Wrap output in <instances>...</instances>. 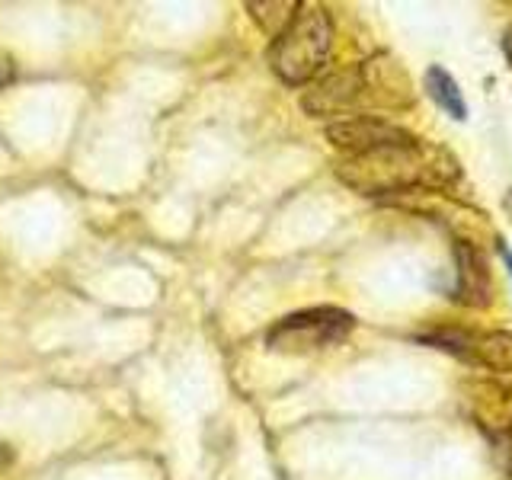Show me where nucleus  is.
Wrapping results in <instances>:
<instances>
[{
    "label": "nucleus",
    "instance_id": "nucleus-5",
    "mask_svg": "<svg viewBox=\"0 0 512 480\" xmlns=\"http://www.w3.org/2000/svg\"><path fill=\"white\" fill-rule=\"evenodd\" d=\"M359 100H365L362 61L317 77L311 90L301 96V109L314 119H327V116H343V112H349Z\"/></svg>",
    "mask_w": 512,
    "mask_h": 480
},
{
    "label": "nucleus",
    "instance_id": "nucleus-6",
    "mask_svg": "<svg viewBox=\"0 0 512 480\" xmlns=\"http://www.w3.org/2000/svg\"><path fill=\"white\" fill-rule=\"evenodd\" d=\"M455 288L452 298L464 308H477L484 311L493 304V272H490V260L484 256L471 237H458L455 244Z\"/></svg>",
    "mask_w": 512,
    "mask_h": 480
},
{
    "label": "nucleus",
    "instance_id": "nucleus-4",
    "mask_svg": "<svg viewBox=\"0 0 512 480\" xmlns=\"http://www.w3.org/2000/svg\"><path fill=\"white\" fill-rule=\"evenodd\" d=\"M327 141L346 157H356L381 148H407V144H416L420 138L410 128L381 116H346L327 125Z\"/></svg>",
    "mask_w": 512,
    "mask_h": 480
},
{
    "label": "nucleus",
    "instance_id": "nucleus-8",
    "mask_svg": "<svg viewBox=\"0 0 512 480\" xmlns=\"http://www.w3.org/2000/svg\"><path fill=\"white\" fill-rule=\"evenodd\" d=\"M426 93L429 100L436 103L445 116H452L455 122H464L468 119V100H464V93L458 87V80L448 74L442 64H429L426 68Z\"/></svg>",
    "mask_w": 512,
    "mask_h": 480
},
{
    "label": "nucleus",
    "instance_id": "nucleus-12",
    "mask_svg": "<svg viewBox=\"0 0 512 480\" xmlns=\"http://www.w3.org/2000/svg\"><path fill=\"white\" fill-rule=\"evenodd\" d=\"M10 464H13V448L7 442H0V474H4Z\"/></svg>",
    "mask_w": 512,
    "mask_h": 480
},
{
    "label": "nucleus",
    "instance_id": "nucleus-3",
    "mask_svg": "<svg viewBox=\"0 0 512 480\" xmlns=\"http://www.w3.org/2000/svg\"><path fill=\"white\" fill-rule=\"evenodd\" d=\"M420 340L432 349L452 352L455 359L468 362L474 368H484L490 375L512 378V333L509 330H458L439 327L423 333Z\"/></svg>",
    "mask_w": 512,
    "mask_h": 480
},
{
    "label": "nucleus",
    "instance_id": "nucleus-11",
    "mask_svg": "<svg viewBox=\"0 0 512 480\" xmlns=\"http://www.w3.org/2000/svg\"><path fill=\"white\" fill-rule=\"evenodd\" d=\"M13 80H16V68H13V64H10L7 58H0V90L10 87Z\"/></svg>",
    "mask_w": 512,
    "mask_h": 480
},
{
    "label": "nucleus",
    "instance_id": "nucleus-2",
    "mask_svg": "<svg viewBox=\"0 0 512 480\" xmlns=\"http://www.w3.org/2000/svg\"><path fill=\"white\" fill-rule=\"evenodd\" d=\"M352 330H356V317L349 311L317 304V308H304L276 320L266 333V346L285 356H308V352L340 346Z\"/></svg>",
    "mask_w": 512,
    "mask_h": 480
},
{
    "label": "nucleus",
    "instance_id": "nucleus-15",
    "mask_svg": "<svg viewBox=\"0 0 512 480\" xmlns=\"http://www.w3.org/2000/svg\"><path fill=\"white\" fill-rule=\"evenodd\" d=\"M503 208H506V212L512 215V189L506 192V199H503Z\"/></svg>",
    "mask_w": 512,
    "mask_h": 480
},
{
    "label": "nucleus",
    "instance_id": "nucleus-14",
    "mask_svg": "<svg viewBox=\"0 0 512 480\" xmlns=\"http://www.w3.org/2000/svg\"><path fill=\"white\" fill-rule=\"evenodd\" d=\"M500 253H503V263H506V269H509V276H512V253H509V247L500 240Z\"/></svg>",
    "mask_w": 512,
    "mask_h": 480
},
{
    "label": "nucleus",
    "instance_id": "nucleus-1",
    "mask_svg": "<svg viewBox=\"0 0 512 480\" xmlns=\"http://www.w3.org/2000/svg\"><path fill=\"white\" fill-rule=\"evenodd\" d=\"M333 48V20L320 4H301L295 20L269 45V68L288 87L311 84Z\"/></svg>",
    "mask_w": 512,
    "mask_h": 480
},
{
    "label": "nucleus",
    "instance_id": "nucleus-9",
    "mask_svg": "<svg viewBox=\"0 0 512 480\" xmlns=\"http://www.w3.org/2000/svg\"><path fill=\"white\" fill-rule=\"evenodd\" d=\"M298 0H250L247 13L253 16V23L260 26L269 39H279L288 29V23L295 20L298 13Z\"/></svg>",
    "mask_w": 512,
    "mask_h": 480
},
{
    "label": "nucleus",
    "instance_id": "nucleus-7",
    "mask_svg": "<svg viewBox=\"0 0 512 480\" xmlns=\"http://www.w3.org/2000/svg\"><path fill=\"white\" fill-rule=\"evenodd\" d=\"M468 400L474 420L484 426L490 436L500 432L512 423V381H496V378H480L468 381Z\"/></svg>",
    "mask_w": 512,
    "mask_h": 480
},
{
    "label": "nucleus",
    "instance_id": "nucleus-13",
    "mask_svg": "<svg viewBox=\"0 0 512 480\" xmlns=\"http://www.w3.org/2000/svg\"><path fill=\"white\" fill-rule=\"evenodd\" d=\"M503 52H506V61L512 64V26L506 29V36H503Z\"/></svg>",
    "mask_w": 512,
    "mask_h": 480
},
{
    "label": "nucleus",
    "instance_id": "nucleus-10",
    "mask_svg": "<svg viewBox=\"0 0 512 480\" xmlns=\"http://www.w3.org/2000/svg\"><path fill=\"white\" fill-rule=\"evenodd\" d=\"M493 442H496V455H500L503 468L512 474V423L500 432V436H493Z\"/></svg>",
    "mask_w": 512,
    "mask_h": 480
}]
</instances>
